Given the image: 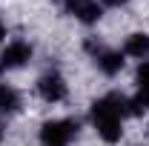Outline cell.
<instances>
[{
    "mask_svg": "<svg viewBox=\"0 0 149 146\" xmlns=\"http://www.w3.org/2000/svg\"><path fill=\"white\" fill-rule=\"evenodd\" d=\"M29 57H32V46H29L26 40H15V43H9V46L3 49V55H0V72L20 69Z\"/></svg>",
    "mask_w": 149,
    "mask_h": 146,
    "instance_id": "3957f363",
    "label": "cell"
},
{
    "mask_svg": "<svg viewBox=\"0 0 149 146\" xmlns=\"http://www.w3.org/2000/svg\"><path fill=\"white\" fill-rule=\"evenodd\" d=\"M149 52V35H129L126 46H123V55H132V57H143Z\"/></svg>",
    "mask_w": 149,
    "mask_h": 146,
    "instance_id": "ba28073f",
    "label": "cell"
},
{
    "mask_svg": "<svg viewBox=\"0 0 149 146\" xmlns=\"http://www.w3.org/2000/svg\"><path fill=\"white\" fill-rule=\"evenodd\" d=\"M103 3H106V6H126L129 0H103Z\"/></svg>",
    "mask_w": 149,
    "mask_h": 146,
    "instance_id": "8fae6325",
    "label": "cell"
},
{
    "mask_svg": "<svg viewBox=\"0 0 149 146\" xmlns=\"http://www.w3.org/2000/svg\"><path fill=\"white\" fill-rule=\"evenodd\" d=\"M3 37H6V26L0 23V40H3Z\"/></svg>",
    "mask_w": 149,
    "mask_h": 146,
    "instance_id": "7c38bea8",
    "label": "cell"
},
{
    "mask_svg": "<svg viewBox=\"0 0 149 146\" xmlns=\"http://www.w3.org/2000/svg\"><path fill=\"white\" fill-rule=\"evenodd\" d=\"M95 60H97V69H100L103 74H118L120 69H123V52H112V49H97Z\"/></svg>",
    "mask_w": 149,
    "mask_h": 146,
    "instance_id": "8992f818",
    "label": "cell"
},
{
    "mask_svg": "<svg viewBox=\"0 0 149 146\" xmlns=\"http://www.w3.org/2000/svg\"><path fill=\"white\" fill-rule=\"evenodd\" d=\"M135 80H138V92H149V63H141L138 66Z\"/></svg>",
    "mask_w": 149,
    "mask_h": 146,
    "instance_id": "30bf717a",
    "label": "cell"
},
{
    "mask_svg": "<svg viewBox=\"0 0 149 146\" xmlns=\"http://www.w3.org/2000/svg\"><path fill=\"white\" fill-rule=\"evenodd\" d=\"M146 109H149V92H138L135 97L126 100V112L129 115H143Z\"/></svg>",
    "mask_w": 149,
    "mask_h": 146,
    "instance_id": "9c48e42d",
    "label": "cell"
},
{
    "mask_svg": "<svg viewBox=\"0 0 149 146\" xmlns=\"http://www.w3.org/2000/svg\"><path fill=\"white\" fill-rule=\"evenodd\" d=\"M66 9L80 23H97L103 17V9L97 6V0H66Z\"/></svg>",
    "mask_w": 149,
    "mask_h": 146,
    "instance_id": "5b68a950",
    "label": "cell"
},
{
    "mask_svg": "<svg viewBox=\"0 0 149 146\" xmlns=\"http://www.w3.org/2000/svg\"><path fill=\"white\" fill-rule=\"evenodd\" d=\"M123 115H126V97H120L115 92L92 103V123L106 143H118L120 140V135H123Z\"/></svg>",
    "mask_w": 149,
    "mask_h": 146,
    "instance_id": "6da1fadb",
    "label": "cell"
},
{
    "mask_svg": "<svg viewBox=\"0 0 149 146\" xmlns=\"http://www.w3.org/2000/svg\"><path fill=\"white\" fill-rule=\"evenodd\" d=\"M20 109V95L12 86L0 83V115H12V112Z\"/></svg>",
    "mask_w": 149,
    "mask_h": 146,
    "instance_id": "52a82bcc",
    "label": "cell"
},
{
    "mask_svg": "<svg viewBox=\"0 0 149 146\" xmlns=\"http://www.w3.org/2000/svg\"><path fill=\"white\" fill-rule=\"evenodd\" d=\"M37 92H40V97L46 103H60L66 97V83H63V77L57 72H46L37 80Z\"/></svg>",
    "mask_w": 149,
    "mask_h": 146,
    "instance_id": "277c9868",
    "label": "cell"
},
{
    "mask_svg": "<svg viewBox=\"0 0 149 146\" xmlns=\"http://www.w3.org/2000/svg\"><path fill=\"white\" fill-rule=\"evenodd\" d=\"M77 135V120H46L40 126V138L46 146H66Z\"/></svg>",
    "mask_w": 149,
    "mask_h": 146,
    "instance_id": "7a4b0ae2",
    "label": "cell"
},
{
    "mask_svg": "<svg viewBox=\"0 0 149 146\" xmlns=\"http://www.w3.org/2000/svg\"><path fill=\"white\" fill-rule=\"evenodd\" d=\"M0 138H3V126H0Z\"/></svg>",
    "mask_w": 149,
    "mask_h": 146,
    "instance_id": "4fadbf2b",
    "label": "cell"
}]
</instances>
